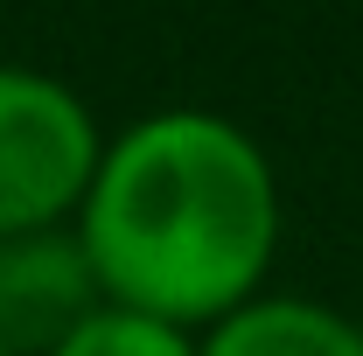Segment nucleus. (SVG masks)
<instances>
[{
	"mask_svg": "<svg viewBox=\"0 0 363 356\" xmlns=\"http://www.w3.org/2000/svg\"><path fill=\"white\" fill-rule=\"evenodd\" d=\"M70 223L112 308L203 335L266 294L279 252V175L230 112L161 105L105 140Z\"/></svg>",
	"mask_w": 363,
	"mask_h": 356,
	"instance_id": "1",
	"label": "nucleus"
},
{
	"mask_svg": "<svg viewBox=\"0 0 363 356\" xmlns=\"http://www.w3.org/2000/svg\"><path fill=\"white\" fill-rule=\"evenodd\" d=\"M98 112L35 63H0V238L70 223L98 175Z\"/></svg>",
	"mask_w": 363,
	"mask_h": 356,
	"instance_id": "2",
	"label": "nucleus"
},
{
	"mask_svg": "<svg viewBox=\"0 0 363 356\" xmlns=\"http://www.w3.org/2000/svg\"><path fill=\"white\" fill-rule=\"evenodd\" d=\"M98 308H105V287L77 223L0 238V350L7 356H56Z\"/></svg>",
	"mask_w": 363,
	"mask_h": 356,
	"instance_id": "3",
	"label": "nucleus"
},
{
	"mask_svg": "<svg viewBox=\"0 0 363 356\" xmlns=\"http://www.w3.org/2000/svg\"><path fill=\"white\" fill-rule=\"evenodd\" d=\"M203 356H363V321L315 294H252L196 335Z\"/></svg>",
	"mask_w": 363,
	"mask_h": 356,
	"instance_id": "4",
	"label": "nucleus"
},
{
	"mask_svg": "<svg viewBox=\"0 0 363 356\" xmlns=\"http://www.w3.org/2000/svg\"><path fill=\"white\" fill-rule=\"evenodd\" d=\"M56 356H203V350H196V335L175 328V321H154V314H140V308H112L105 301Z\"/></svg>",
	"mask_w": 363,
	"mask_h": 356,
	"instance_id": "5",
	"label": "nucleus"
},
{
	"mask_svg": "<svg viewBox=\"0 0 363 356\" xmlns=\"http://www.w3.org/2000/svg\"><path fill=\"white\" fill-rule=\"evenodd\" d=\"M0 356H7V350H0Z\"/></svg>",
	"mask_w": 363,
	"mask_h": 356,
	"instance_id": "6",
	"label": "nucleus"
}]
</instances>
